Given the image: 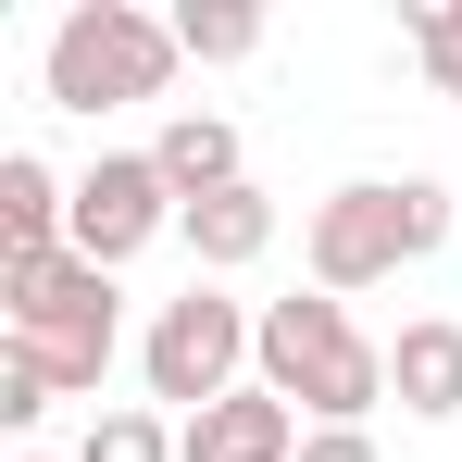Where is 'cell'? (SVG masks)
<instances>
[{
	"label": "cell",
	"mask_w": 462,
	"mask_h": 462,
	"mask_svg": "<svg viewBox=\"0 0 462 462\" xmlns=\"http://www.w3.org/2000/svg\"><path fill=\"white\" fill-rule=\"evenodd\" d=\"M438 237H450V188H438V175H350V188L312 200L300 263H312L325 300H363V288H387V275H412Z\"/></svg>",
	"instance_id": "6da1fadb"
},
{
	"label": "cell",
	"mask_w": 462,
	"mask_h": 462,
	"mask_svg": "<svg viewBox=\"0 0 462 462\" xmlns=\"http://www.w3.org/2000/svg\"><path fill=\"white\" fill-rule=\"evenodd\" d=\"M250 375L275 387L300 425H363L387 400V350L350 325V300H325V288H300V300H263V337H250Z\"/></svg>",
	"instance_id": "7a4b0ae2"
},
{
	"label": "cell",
	"mask_w": 462,
	"mask_h": 462,
	"mask_svg": "<svg viewBox=\"0 0 462 462\" xmlns=\"http://www.w3.org/2000/svg\"><path fill=\"white\" fill-rule=\"evenodd\" d=\"M188 51H175V13H138V0H76L63 25H51V51H38V88H51V113H125V100H162Z\"/></svg>",
	"instance_id": "3957f363"
},
{
	"label": "cell",
	"mask_w": 462,
	"mask_h": 462,
	"mask_svg": "<svg viewBox=\"0 0 462 462\" xmlns=\"http://www.w3.org/2000/svg\"><path fill=\"white\" fill-rule=\"evenodd\" d=\"M0 312H13V337L51 363V387L63 400H88V387L113 375V350H125V288L100 275V263H0Z\"/></svg>",
	"instance_id": "277c9868"
},
{
	"label": "cell",
	"mask_w": 462,
	"mask_h": 462,
	"mask_svg": "<svg viewBox=\"0 0 462 462\" xmlns=\"http://www.w3.org/2000/svg\"><path fill=\"white\" fill-rule=\"evenodd\" d=\"M250 337H263V312H237L213 275H188L175 300L151 312V337H138V375H151V412H213L250 387Z\"/></svg>",
	"instance_id": "5b68a950"
},
{
	"label": "cell",
	"mask_w": 462,
	"mask_h": 462,
	"mask_svg": "<svg viewBox=\"0 0 462 462\" xmlns=\"http://www.w3.org/2000/svg\"><path fill=\"white\" fill-rule=\"evenodd\" d=\"M175 213H188V200L162 188V162H151V151H100V162L76 175V263L125 275L151 237H175Z\"/></svg>",
	"instance_id": "8992f818"
},
{
	"label": "cell",
	"mask_w": 462,
	"mask_h": 462,
	"mask_svg": "<svg viewBox=\"0 0 462 462\" xmlns=\"http://www.w3.org/2000/svg\"><path fill=\"white\" fill-rule=\"evenodd\" d=\"M300 438H312V425L250 375L237 400H213V412H188V425H175V462H300Z\"/></svg>",
	"instance_id": "52a82bcc"
},
{
	"label": "cell",
	"mask_w": 462,
	"mask_h": 462,
	"mask_svg": "<svg viewBox=\"0 0 462 462\" xmlns=\"http://www.w3.org/2000/svg\"><path fill=\"white\" fill-rule=\"evenodd\" d=\"M76 250V188L38 151H0V263H63Z\"/></svg>",
	"instance_id": "ba28073f"
},
{
	"label": "cell",
	"mask_w": 462,
	"mask_h": 462,
	"mask_svg": "<svg viewBox=\"0 0 462 462\" xmlns=\"http://www.w3.org/2000/svg\"><path fill=\"white\" fill-rule=\"evenodd\" d=\"M387 400H400L412 425H450L462 412V325L450 312H425V325L387 337Z\"/></svg>",
	"instance_id": "9c48e42d"
},
{
	"label": "cell",
	"mask_w": 462,
	"mask_h": 462,
	"mask_svg": "<svg viewBox=\"0 0 462 462\" xmlns=\"http://www.w3.org/2000/svg\"><path fill=\"white\" fill-rule=\"evenodd\" d=\"M175 237H188V263H200V275H250V263L275 250V188H226V200H188V213H175Z\"/></svg>",
	"instance_id": "30bf717a"
},
{
	"label": "cell",
	"mask_w": 462,
	"mask_h": 462,
	"mask_svg": "<svg viewBox=\"0 0 462 462\" xmlns=\"http://www.w3.org/2000/svg\"><path fill=\"white\" fill-rule=\"evenodd\" d=\"M151 162H162L175 200H226V188H250V151H237L226 113H175V125L151 138Z\"/></svg>",
	"instance_id": "8fae6325"
},
{
	"label": "cell",
	"mask_w": 462,
	"mask_h": 462,
	"mask_svg": "<svg viewBox=\"0 0 462 462\" xmlns=\"http://www.w3.org/2000/svg\"><path fill=\"white\" fill-rule=\"evenodd\" d=\"M175 51H188V63H250V51H263V13H250V0H188V13H175Z\"/></svg>",
	"instance_id": "7c38bea8"
},
{
	"label": "cell",
	"mask_w": 462,
	"mask_h": 462,
	"mask_svg": "<svg viewBox=\"0 0 462 462\" xmlns=\"http://www.w3.org/2000/svg\"><path fill=\"white\" fill-rule=\"evenodd\" d=\"M76 462H175V425H162L151 400H113V412L76 438Z\"/></svg>",
	"instance_id": "4fadbf2b"
},
{
	"label": "cell",
	"mask_w": 462,
	"mask_h": 462,
	"mask_svg": "<svg viewBox=\"0 0 462 462\" xmlns=\"http://www.w3.org/2000/svg\"><path fill=\"white\" fill-rule=\"evenodd\" d=\"M400 25H412V51H425V76H438V100H462V0H412Z\"/></svg>",
	"instance_id": "5bb4252c"
},
{
	"label": "cell",
	"mask_w": 462,
	"mask_h": 462,
	"mask_svg": "<svg viewBox=\"0 0 462 462\" xmlns=\"http://www.w3.org/2000/svg\"><path fill=\"white\" fill-rule=\"evenodd\" d=\"M51 400H63V387H51V363H38V350H25V337H0V425H13V438H25V425H38V412H51Z\"/></svg>",
	"instance_id": "9a60e30c"
},
{
	"label": "cell",
	"mask_w": 462,
	"mask_h": 462,
	"mask_svg": "<svg viewBox=\"0 0 462 462\" xmlns=\"http://www.w3.org/2000/svg\"><path fill=\"white\" fill-rule=\"evenodd\" d=\"M300 462H387V450H375V425H312Z\"/></svg>",
	"instance_id": "2e32d148"
},
{
	"label": "cell",
	"mask_w": 462,
	"mask_h": 462,
	"mask_svg": "<svg viewBox=\"0 0 462 462\" xmlns=\"http://www.w3.org/2000/svg\"><path fill=\"white\" fill-rule=\"evenodd\" d=\"M13 462H51V450H13Z\"/></svg>",
	"instance_id": "e0dca14e"
}]
</instances>
